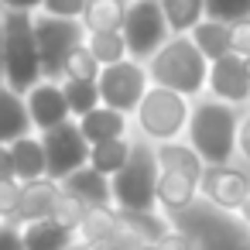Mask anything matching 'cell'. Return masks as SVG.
I'll list each match as a JSON object with an SVG mask.
<instances>
[{"label":"cell","mask_w":250,"mask_h":250,"mask_svg":"<svg viewBox=\"0 0 250 250\" xmlns=\"http://www.w3.org/2000/svg\"><path fill=\"white\" fill-rule=\"evenodd\" d=\"M65 250H86V243H79V240H76V243H69Z\"/></svg>","instance_id":"b9f144b4"},{"label":"cell","mask_w":250,"mask_h":250,"mask_svg":"<svg viewBox=\"0 0 250 250\" xmlns=\"http://www.w3.org/2000/svg\"><path fill=\"white\" fill-rule=\"evenodd\" d=\"M147 76H151L154 86L192 96V93L202 89L209 69H206V55L195 48V42L185 38V35H175L147 59Z\"/></svg>","instance_id":"3957f363"},{"label":"cell","mask_w":250,"mask_h":250,"mask_svg":"<svg viewBox=\"0 0 250 250\" xmlns=\"http://www.w3.org/2000/svg\"><path fill=\"white\" fill-rule=\"evenodd\" d=\"M137 250H158V247H154V243H141Z\"/></svg>","instance_id":"7bdbcfd3"},{"label":"cell","mask_w":250,"mask_h":250,"mask_svg":"<svg viewBox=\"0 0 250 250\" xmlns=\"http://www.w3.org/2000/svg\"><path fill=\"white\" fill-rule=\"evenodd\" d=\"M62 185L55 178H31V182H21V202H18V212H14V223L24 226V223H35V219H45L52 216V206L59 199Z\"/></svg>","instance_id":"5bb4252c"},{"label":"cell","mask_w":250,"mask_h":250,"mask_svg":"<svg viewBox=\"0 0 250 250\" xmlns=\"http://www.w3.org/2000/svg\"><path fill=\"white\" fill-rule=\"evenodd\" d=\"M192 42H195V48H199L206 59H212V62L233 52L229 24H223V21H199V24L192 28Z\"/></svg>","instance_id":"603a6c76"},{"label":"cell","mask_w":250,"mask_h":250,"mask_svg":"<svg viewBox=\"0 0 250 250\" xmlns=\"http://www.w3.org/2000/svg\"><path fill=\"white\" fill-rule=\"evenodd\" d=\"M199 175L192 171H182V168H161L158 165V202L171 212L185 209L195 202V192H199Z\"/></svg>","instance_id":"2e32d148"},{"label":"cell","mask_w":250,"mask_h":250,"mask_svg":"<svg viewBox=\"0 0 250 250\" xmlns=\"http://www.w3.org/2000/svg\"><path fill=\"white\" fill-rule=\"evenodd\" d=\"M212 93L223 100V103H247L250 100V72H247V59L229 52L223 59H216L212 72L206 76Z\"/></svg>","instance_id":"7c38bea8"},{"label":"cell","mask_w":250,"mask_h":250,"mask_svg":"<svg viewBox=\"0 0 250 250\" xmlns=\"http://www.w3.org/2000/svg\"><path fill=\"white\" fill-rule=\"evenodd\" d=\"M24 106H28L31 127H35L38 134H45V130H52V127H59V124L72 120L59 79H38V83L24 93Z\"/></svg>","instance_id":"8fae6325"},{"label":"cell","mask_w":250,"mask_h":250,"mask_svg":"<svg viewBox=\"0 0 250 250\" xmlns=\"http://www.w3.org/2000/svg\"><path fill=\"white\" fill-rule=\"evenodd\" d=\"M0 178H18L14 175V161H11V147L0 144Z\"/></svg>","instance_id":"f35d334b"},{"label":"cell","mask_w":250,"mask_h":250,"mask_svg":"<svg viewBox=\"0 0 250 250\" xmlns=\"http://www.w3.org/2000/svg\"><path fill=\"white\" fill-rule=\"evenodd\" d=\"M86 48L93 52V59L100 65H113V62L127 59V42L120 31H86Z\"/></svg>","instance_id":"484cf974"},{"label":"cell","mask_w":250,"mask_h":250,"mask_svg":"<svg viewBox=\"0 0 250 250\" xmlns=\"http://www.w3.org/2000/svg\"><path fill=\"white\" fill-rule=\"evenodd\" d=\"M100 69H103V65L93 59V52L86 48V38H83V45H76V48L69 52L65 65H62V79H96Z\"/></svg>","instance_id":"f1b7e54d"},{"label":"cell","mask_w":250,"mask_h":250,"mask_svg":"<svg viewBox=\"0 0 250 250\" xmlns=\"http://www.w3.org/2000/svg\"><path fill=\"white\" fill-rule=\"evenodd\" d=\"M38 137H42V147H45V175L55 178V182H62L69 171H76L89 161V141L83 137L76 120H65V124L45 130Z\"/></svg>","instance_id":"30bf717a"},{"label":"cell","mask_w":250,"mask_h":250,"mask_svg":"<svg viewBox=\"0 0 250 250\" xmlns=\"http://www.w3.org/2000/svg\"><path fill=\"white\" fill-rule=\"evenodd\" d=\"M21 233H24V250H65L69 243H76V233L55 223L52 216L24 223Z\"/></svg>","instance_id":"ffe728a7"},{"label":"cell","mask_w":250,"mask_h":250,"mask_svg":"<svg viewBox=\"0 0 250 250\" xmlns=\"http://www.w3.org/2000/svg\"><path fill=\"white\" fill-rule=\"evenodd\" d=\"M202 188H206L209 202L219 206V209H226V212L240 209V206L247 202V195H250V182H247L240 171L226 168V165H212V168L202 175Z\"/></svg>","instance_id":"4fadbf2b"},{"label":"cell","mask_w":250,"mask_h":250,"mask_svg":"<svg viewBox=\"0 0 250 250\" xmlns=\"http://www.w3.org/2000/svg\"><path fill=\"white\" fill-rule=\"evenodd\" d=\"M11 147V161H14V175L21 182H31V178H45V147H42V137L31 130L18 141L7 144Z\"/></svg>","instance_id":"d6986e66"},{"label":"cell","mask_w":250,"mask_h":250,"mask_svg":"<svg viewBox=\"0 0 250 250\" xmlns=\"http://www.w3.org/2000/svg\"><path fill=\"white\" fill-rule=\"evenodd\" d=\"M120 35L127 42V55L130 59H151L165 42H168V21L161 14V0H134L127 4Z\"/></svg>","instance_id":"ba28073f"},{"label":"cell","mask_w":250,"mask_h":250,"mask_svg":"<svg viewBox=\"0 0 250 250\" xmlns=\"http://www.w3.org/2000/svg\"><path fill=\"white\" fill-rule=\"evenodd\" d=\"M83 212H86V206H83L76 195H69V192L62 188V192H59V199H55V206H52V219H55V223H62L65 229H72V233H76V226H79Z\"/></svg>","instance_id":"1f68e13d"},{"label":"cell","mask_w":250,"mask_h":250,"mask_svg":"<svg viewBox=\"0 0 250 250\" xmlns=\"http://www.w3.org/2000/svg\"><path fill=\"white\" fill-rule=\"evenodd\" d=\"M236 137H240V147H243V154H247V161H250V117L243 120V127L236 130Z\"/></svg>","instance_id":"ab89813d"},{"label":"cell","mask_w":250,"mask_h":250,"mask_svg":"<svg viewBox=\"0 0 250 250\" xmlns=\"http://www.w3.org/2000/svg\"><path fill=\"white\" fill-rule=\"evenodd\" d=\"M62 83V93H65V103H69V113L72 120L89 113L93 106H100V89H96V79H59Z\"/></svg>","instance_id":"4316f807"},{"label":"cell","mask_w":250,"mask_h":250,"mask_svg":"<svg viewBox=\"0 0 250 250\" xmlns=\"http://www.w3.org/2000/svg\"><path fill=\"white\" fill-rule=\"evenodd\" d=\"M124 14H127V0H86L79 21L86 31H120Z\"/></svg>","instance_id":"7402d4cb"},{"label":"cell","mask_w":250,"mask_h":250,"mask_svg":"<svg viewBox=\"0 0 250 250\" xmlns=\"http://www.w3.org/2000/svg\"><path fill=\"white\" fill-rule=\"evenodd\" d=\"M229 42L236 55H250V14L229 24Z\"/></svg>","instance_id":"836d02e7"},{"label":"cell","mask_w":250,"mask_h":250,"mask_svg":"<svg viewBox=\"0 0 250 250\" xmlns=\"http://www.w3.org/2000/svg\"><path fill=\"white\" fill-rule=\"evenodd\" d=\"M31 117L24 106V93L11 89L7 83H0V144H11L24 134H31Z\"/></svg>","instance_id":"e0dca14e"},{"label":"cell","mask_w":250,"mask_h":250,"mask_svg":"<svg viewBox=\"0 0 250 250\" xmlns=\"http://www.w3.org/2000/svg\"><path fill=\"white\" fill-rule=\"evenodd\" d=\"M188 137H192V151L206 165H226L236 147V113L223 100L199 103L188 113Z\"/></svg>","instance_id":"5b68a950"},{"label":"cell","mask_w":250,"mask_h":250,"mask_svg":"<svg viewBox=\"0 0 250 250\" xmlns=\"http://www.w3.org/2000/svg\"><path fill=\"white\" fill-rule=\"evenodd\" d=\"M0 72H4V11H0Z\"/></svg>","instance_id":"60d3db41"},{"label":"cell","mask_w":250,"mask_h":250,"mask_svg":"<svg viewBox=\"0 0 250 250\" xmlns=\"http://www.w3.org/2000/svg\"><path fill=\"white\" fill-rule=\"evenodd\" d=\"M127 154H130V141H127V137H110V141L89 144V165H93L96 171H103L106 178L124 168Z\"/></svg>","instance_id":"cb8c5ba5"},{"label":"cell","mask_w":250,"mask_h":250,"mask_svg":"<svg viewBox=\"0 0 250 250\" xmlns=\"http://www.w3.org/2000/svg\"><path fill=\"white\" fill-rule=\"evenodd\" d=\"M154 247L158 250H192V240L182 229H175V233H165L161 240H154Z\"/></svg>","instance_id":"8d00e7d4"},{"label":"cell","mask_w":250,"mask_h":250,"mask_svg":"<svg viewBox=\"0 0 250 250\" xmlns=\"http://www.w3.org/2000/svg\"><path fill=\"white\" fill-rule=\"evenodd\" d=\"M154 158H158L161 168H182V171H192V175L202 178V158H199L192 147H182V144H161V147L154 151Z\"/></svg>","instance_id":"83f0119b"},{"label":"cell","mask_w":250,"mask_h":250,"mask_svg":"<svg viewBox=\"0 0 250 250\" xmlns=\"http://www.w3.org/2000/svg\"><path fill=\"white\" fill-rule=\"evenodd\" d=\"M86 28L79 18H55L35 11V42L42 59V79H62V65L76 45H83Z\"/></svg>","instance_id":"8992f818"},{"label":"cell","mask_w":250,"mask_h":250,"mask_svg":"<svg viewBox=\"0 0 250 250\" xmlns=\"http://www.w3.org/2000/svg\"><path fill=\"white\" fill-rule=\"evenodd\" d=\"M202 7H206L209 21L233 24V21H240V18L250 14V0H202Z\"/></svg>","instance_id":"4dcf8cb0"},{"label":"cell","mask_w":250,"mask_h":250,"mask_svg":"<svg viewBox=\"0 0 250 250\" xmlns=\"http://www.w3.org/2000/svg\"><path fill=\"white\" fill-rule=\"evenodd\" d=\"M175 226L192 240V250H250V223L229 216L219 206H185L175 212Z\"/></svg>","instance_id":"6da1fadb"},{"label":"cell","mask_w":250,"mask_h":250,"mask_svg":"<svg viewBox=\"0 0 250 250\" xmlns=\"http://www.w3.org/2000/svg\"><path fill=\"white\" fill-rule=\"evenodd\" d=\"M38 79H42V59L35 42V14L4 11V72H0V83H7L18 93H28Z\"/></svg>","instance_id":"7a4b0ae2"},{"label":"cell","mask_w":250,"mask_h":250,"mask_svg":"<svg viewBox=\"0 0 250 250\" xmlns=\"http://www.w3.org/2000/svg\"><path fill=\"white\" fill-rule=\"evenodd\" d=\"M83 137L89 144H100V141H110V137H127V113L113 110V106H93L89 113L76 117Z\"/></svg>","instance_id":"ac0fdd59"},{"label":"cell","mask_w":250,"mask_h":250,"mask_svg":"<svg viewBox=\"0 0 250 250\" xmlns=\"http://www.w3.org/2000/svg\"><path fill=\"white\" fill-rule=\"evenodd\" d=\"M83 7H86V0H45L42 4V11L55 14V18H83Z\"/></svg>","instance_id":"e575fe53"},{"label":"cell","mask_w":250,"mask_h":250,"mask_svg":"<svg viewBox=\"0 0 250 250\" xmlns=\"http://www.w3.org/2000/svg\"><path fill=\"white\" fill-rule=\"evenodd\" d=\"M243 59H247V72H250V55H243Z\"/></svg>","instance_id":"ee69618b"},{"label":"cell","mask_w":250,"mask_h":250,"mask_svg":"<svg viewBox=\"0 0 250 250\" xmlns=\"http://www.w3.org/2000/svg\"><path fill=\"white\" fill-rule=\"evenodd\" d=\"M120 226V212L110 206H86L79 226H76V240L79 243H106L113 236V229Z\"/></svg>","instance_id":"44dd1931"},{"label":"cell","mask_w":250,"mask_h":250,"mask_svg":"<svg viewBox=\"0 0 250 250\" xmlns=\"http://www.w3.org/2000/svg\"><path fill=\"white\" fill-rule=\"evenodd\" d=\"M21 202V178H0V219H14Z\"/></svg>","instance_id":"d6a6232c"},{"label":"cell","mask_w":250,"mask_h":250,"mask_svg":"<svg viewBox=\"0 0 250 250\" xmlns=\"http://www.w3.org/2000/svg\"><path fill=\"white\" fill-rule=\"evenodd\" d=\"M161 14L168 21V31L185 35L202 21L206 7H202V0H161Z\"/></svg>","instance_id":"d4e9b609"},{"label":"cell","mask_w":250,"mask_h":250,"mask_svg":"<svg viewBox=\"0 0 250 250\" xmlns=\"http://www.w3.org/2000/svg\"><path fill=\"white\" fill-rule=\"evenodd\" d=\"M96 89H100V103L113 106L120 113H134L144 89H147V69L141 62L120 59L113 65H103L96 76Z\"/></svg>","instance_id":"9c48e42d"},{"label":"cell","mask_w":250,"mask_h":250,"mask_svg":"<svg viewBox=\"0 0 250 250\" xmlns=\"http://www.w3.org/2000/svg\"><path fill=\"white\" fill-rule=\"evenodd\" d=\"M42 4L45 0H0V11H28V14H35V11H42Z\"/></svg>","instance_id":"74e56055"},{"label":"cell","mask_w":250,"mask_h":250,"mask_svg":"<svg viewBox=\"0 0 250 250\" xmlns=\"http://www.w3.org/2000/svg\"><path fill=\"white\" fill-rule=\"evenodd\" d=\"M0 250H24V233L14 219H0Z\"/></svg>","instance_id":"d590c367"},{"label":"cell","mask_w":250,"mask_h":250,"mask_svg":"<svg viewBox=\"0 0 250 250\" xmlns=\"http://www.w3.org/2000/svg\"><path fill=\"white\" fill-rule=\"evenodd\" d=\"M110 199L124 212H147L158 202V158L147 144L130 141V154L120 171L110 175Z\"/></svg>","instance_id":"277c9868"},{"label":"cell","mask_w":250,"mask_h":250,"mask_svg":"<svg viewBox=\"0 0 250 250\" xmlns=\"http://www.w3.org/2000/svg\"><path fill=\"white\" fill-rule=\"evenodd\" d=\"M134 113H137V127L154 141H171V137H178V130L188 127L185 96L175 93V89H165V86L144 89V96H141Z\"/></svg>","instance_id":"52a82bcc"},{"label":"cell","mask_w":250,"mask_h":250,"mask_svg":"<svg viewBox=\"0 0 250 250\" xmlns=\"http://www.w3.org/2000/svg\"><path fill=\"white\" fill-rule=\"evenodd\" d=\"M120 219H124V223H127L144 243H154V240H161V236L168 233V223L158 219L151 209H147V212H124V209H120Z\"/></svg>","instance_id":"f546056e"},{"label":"cell","mask_w":250,"mask_h":250,"mask_svg":"<svg viewBox=\"0 0 250 250\" xmlns=\"http://www.w3.org/2000/svg\"><path fill=\"white\" fill-rule=\"evenodd\" d=\"M59 185H62L69 195H76L83 206H113V199H110V178H106L103 171H96L89 161H86L83 168L69 171Z\"/></svg>","instance_id":"9a60e30c"}]
</instances>
